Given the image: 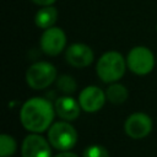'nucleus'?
Wrapping results in <instances>:
<instances>
[{
	"label": "nucleus",
	"mask_w": 157,
	"mask_h": 157,
	"mask_svg": "<svg viewBox=\"0 0 157 157\" xmlns=\"http://www.w3.org/2000/svg\"><path fill=\"white\" fill-rule=\"evenodd\" d=\"M55 113L50 101L43 97H32L22 104L20 120L26 130L39 134L52 125Z\"/></svg>",
	"instance_id": "1"
},
{
	"label": "nucleus",
	"mask_w": 157,
	"mask_h": 157,
	"mask_svg": "<svg viewBox=\"0 0 157 157\" xmlns=\"http://www.w3.org/2000/svg\"><path fill=\"white\" fill-rule=\"evenodd\" d=\"M126 59L114 50L104 53L96 65V71L98 77L105 83L117 82L119 78L123 77L126 70Z\"/></svg>",
	"instance_id": "2"
},
{
	"label": "nucleus",
	"mask_w": 157,
	"mask_h": 157,
	"mask_svg": "<svg viewBox=\"0 0 157 157\" xmlns=\"http://www.w3.org/2000/svg\"><path fill=\"white\" fill-rule=\"evenodd\" d=\"M48 140L59 151H70L77 142V131L67 121H58L49 126Z\"/></svg>",
	"instance_id": "3"
},
{
	"label": "nucleus",
	"mask_w": 157,
	"mask_h": 157,
	"mask_svg": "<svg viewBox=\"0 0 157 157\" xmlns=\"http://www.w3.org/2000/svg\"><path fill=\"white\" fill-rule=\"evenodd\" d=\"M56 69L48 61H37L26 71V82L33 90H43L56 81Z\"/></svg>",
	"instance_id": "4"
},
{
	"label": "nucleus",
	"mask_w": 157,
	"mask_h": 157,
	"mask_svg": "<svg viewBox=\"0 0 157 157\" xmlns=\"http://www.w3.org/2000/svg\"><path fill=\"white\" fill-rule=\"evenodd\" d=\"M126 64L131 72L136 75H147L155 66V56L148 48L137 45L128 53Z\"/></svg>",
	"instance_id": "5"
},
{
	"label": "nucleus",
	"mask_w": 157,
	"mask_h": 157,
	"mask_svg": "<svg viewBox=\"0 0 157 157\" xmlns=\"http://www.w3.org/2000/svg\"><path fill=\"white\" fill-rule=\"evenodd\" d=\"M39 44L44 54L49 56H55L60 54L66 45L65 32L59 27H49L42 33Z\"/></svg>",
	"instance_id": "6"
},
{
	"label": "nucleus",
	"mask_w": 157,
	"mask_h": 157,
	"mask_svg": "<svg viewBox=\"0 0 157 157\" xmlns=\"http://www.w3.org/2000/svg\"><path fill=\"white\" fill-rule=\"evenodd\" d=\"M124 130L131 139H144L152 130V120L150 115L145 113H132L126 118L124 123Z\"/></svg>",
	"instance_id": "7"
},
{
	"label": "nucleus",
	"mask_w": 157,
	"mask_h": 157,
	"mask_svg": "<svg viewBox=\"0 0 157 157\" xmlns=\"http://www.w3.org/2000/svg\"><path fill=\"white\" fill-rule=\"evenodd\" d=\"M50 146L49 140L33 132L23 139L21 153L22 157H52Z\"/></svg>",
	"instance_id": "8"
},
{
	"label": "nucleus",
	"mask_w": 157,
	"mask_h": 157,
	"mask_svg": "<svg viewBox=\"0 0 157 157\" xmlns=\"http://www.w3.org/2000/svg\"><path fill=\"white\" fill-rule=\"evenodd\" d=\"M107 96L105 92L97 86H87L85 87L78 96V102L82 110L87 113H94L99 110L105 103Z\"/></svg>",
	"instance_id": "9"
},
{
	"label": "nucleus",
	"mask_w": 157,
	"mask_h": 157,
	"mask_svg": "<svg viewBox=\"0 0 157 157\" xmlns=\"http://www.w3.org/2000/svg\"><path fill=\"white\" fill-rule=\"evenodd\" d=\"M65 59L74 67H86L92 64L94 55L88 45L83 43H72L65 52Z\"/></svg>",
	"instance_id": "10"
},
{
	"label": "nucleus",
	"mask_w": 157,
	"mask_h": 157,
	"mask_svg": "<svg viewBox=\"0 0 157 157\" xmlns=\"http://www.w3.org/2000/svg\"><path fill=\"white\" fill-rule=\"evenodd\" d=\"M54 108L56 114L67 121L75 120L76 118H78L80 112H81V105L80 102L76 101L74 97L71 96H61L58 97L55 103H54Z\"/></svg>",
	"instance_id": "11"
},
{
	"label": "nucleus",
	"mask_w": 157,
	"mask_h": 157,
	"mask_svg": "<svg viewBox=\"0 0 157 157\" xmlns=\"http://www.w3.org/2000/svg\"><path fill=\"white\" fill-rule=\"evenodd\" d=\"M56 20H58V10L52 5L42 6V9L37 11L36 17H34V22L37 27L43 28V29L53 27Z\"/></svg>",
	"instance_id": "12"
},
{
	"label": "nucleus",
	"mask_w": 157,
	"mask_h": 157,
	"mask_svg": "<svg viewBox=\"0 0 157 157\" xmlns=\"http://www.w3.org/2000/svg\"><path fill=\"white\" fill-rule=\"evenodd\" d=\"M105 96H107V99L114 104H120V103H124L128 97H129V92H128V88L121 85V83H117V82H113L108 86L107 91H105Z\"/></svg>",
	"instance_id": "13"
},
{
	"label": "nucleus",
	"mask_w": 157,
	"mask_h": 157,
	"mask_svg": "<svg viewBox=\"0 0 157 157\" xmlns=\"http://www.w3.org/2000/svg\"><path fill=\"white\" fill-rule=\"evenodd\" d=\"M17 144L11 135L2 134L0 136V155L1 157H10L16 152Z\"/></svg>",
	"instance_id": "14"
},
{
	"label": "nucleus",
	"mask_w": 157,
	"mask_h": 157,
	"mask_svg": "<svg viewBox=\"0 0 157 157\" xmlns=\"http://www.w3.org/2000/svg\"><path fill=\"white\" fill-rule=\"evenodd\" d=\"M56 87L63 93L71 94L76 91V81L74 80L72 76L67 74H63L59 77H56Z\"/></svg>",
	"instance_id": "15"
},
{
	"label": "nucleus",
	"mask_w": 157,
	"mask_h": 157,
	"mask_svg": "<svg viewBox=\"0 0 157 157\" xmlns=\"http://www.w3.org/2000/svg\"><path fill=\"white\" fill-rule=\"evenodd\" d=\"M82 157H109V152L102 145H90L83 150Z\"/></svg>",
	"instance_id": "16"
},
{
	"label": "nucleus",
	"mask_w": 157,
	"mask_h": 157,
	"mask_svg": "<svg viewBox=\"0 0 157 157\" xmlns=\"http://www.w3.org/2000/svg\"><path fill=\"white\" fill-rule=\"evenodd\" d=\"M32 1L39 6H49V5H53L56 0H32Z\"/></svg>",
	"instance_id": "17"
},
{
	"label": "nucleus",
	"mask_w": 157,
	"mask_h": 157,
	"mask_svg": "<svg viewBox=\"0 0 157 157\" xmlns=\"http://www.w3.org/2000/svg\"><path fill=\"white\" fill-rule=\"evenodd\" d=\"M54 157H78V156L74 152H70V151H61L60 153H58Z\"/></svg>",
	"instance_id": "18"
},
{
	"label": "nucleus",
	"mask_w": 157,
	"mask_h": 157,
	"mask_svg": "<svg viewBox=\"0 0 157 157\" xmlns=\"http://www.w3.org/2000/svg\"><path fill=\"white\" fill-rule=\"evenodd\" d=\"M156 31H157V25H156Z\"/></svg>",
	"instance_id": "19"
}]
</instances>
